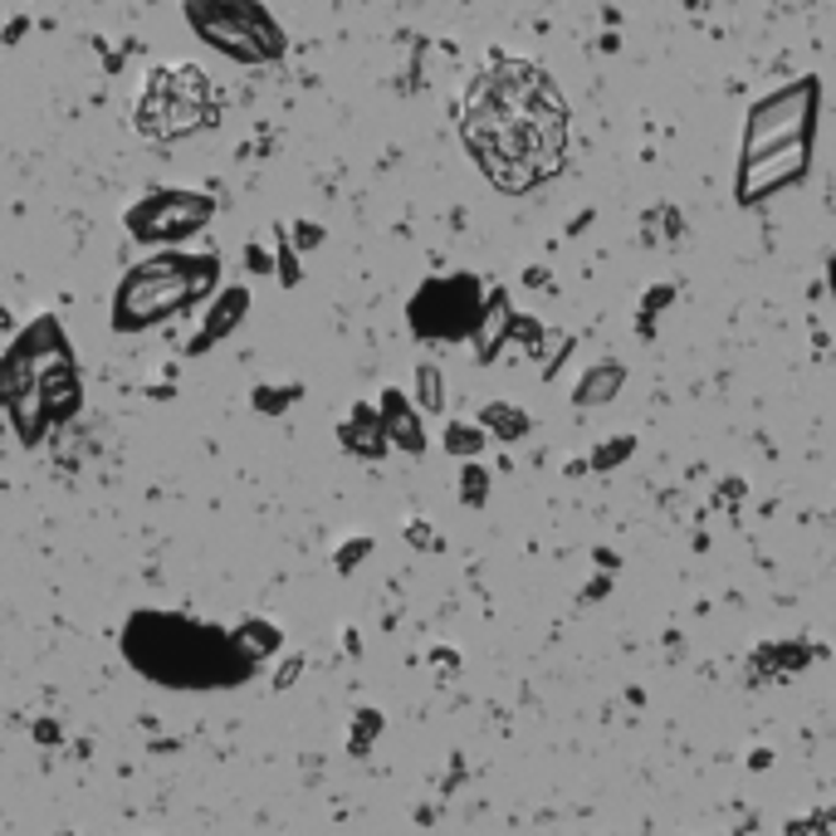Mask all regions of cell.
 <instances>
[{
    "instance_id": "cell-1",
    "label": "cell",
    "mask_w": 836,
    "mask_h": 836,
    "mask_svg": "<svg viewBox=\"0 0 836 836\" xmlns=\"http://www.w3.org/2000/svg\"><path fill=\"white\" fill-rule=\"evenodd\" d=\"M465 142L494 186L528 191L562 167L568 104L534 64L500 60L465 98Z\"/></svg>"
},
{
    "instance_id": "cell-2",
    "label": "cell",
    "mask_w": 836,
    "mask_h": 836,
    "mask_svg": "<svg viewBox=\"0 0 836 836\" xmlns=\"http://www.w3.org/2000/svg\"><path fill=\"white\" fill-rule=\"evenodd\" d=\"M211 118H216V98L201 69H162L147 78V98L138 112L147 138H186Z\"/></svg>"
},
{
    "instance_id": "cell-3",
    "label": "cell",
    "mask_w": 836,
    "mask_h": 836,
    "mask_svg": "<svg viewBox=\"0 0 836 836\" xmlns=\"http://www.w3.org/2000/svg\"><path fill=\"white\" fill-rule=\"evenodd\" d=\"M191 269L182 259H157V265L138 269V275L122 285V299H118V319L128 328H138L147 319H162V313H172L176 303L191 299Z\"/></svg>"
},
{
    "instance_id": "cell-4",
    "label": "cell",
    "mask_w": 836,
    "mask_h": 836,
    "mask_svg": "<svg viewBox=\"0 0 836 836\" xmlns=\"http://www.w3.org/2000/svg\"><path fill=\"white\" fill-rule=\"evenodd\" d=\"M807 112H812V88L807 84L783 88L778 98H768L749 122V157L773 152V147H783V142H797V132L807 128Z\"/></svg>"
},
{
    "instance_id": "cell-5",
    "label": "cell",
    "mask_w": 836,
    "mask_h": 836,
    "mask_svg": "<svg viewBox=\"0 0 836 836\" xmlns=\"http://www.w3.org/2000/svg\"><path fill=\"white\" fill-rule=\"evenodd\" d=\"M196 25L201 35L211 44H221V50H231L235 60H265V25H259L255 15H240V10L231 6H196Z\"/></svg>"
},
{
    "instance_id": "cell-6",
    "label": "cell",
    "mask_w": 836,
    "mask_h": 836,
    "mask_svg": "<svg viewBox=\"0 0 836 836\" xmlns=\"http://www.w3.org/2000/svg\"><path fill=\"white\" fill-rule=\"evenodd\" d=\"M206 211L211 206L201 196H157V201H147V206H142L138 231L142 235H157V240H176V235L196 231V225L206 221Z\"/></svg>"
},
{
    "instance_id": "cell-7",
    "label": "cell",
    "mask_w": 836,
    "mask_h": 836,
    "mask_svg": "<svg viewBox=\"0 0 836 836\" xmlns=\"http://www.w3.org/2000/svg\"><path fill=\"white\" fill-rule=\"evenodd\" d=\"M802 142H783V147H773V152H759L749 162V176H743V196H768L773 186H783V182H793V176L802 172Z\"/></svg>"
},
{
    "instance_id": "cell-8",
    "label": "cell",
    "mask_w": 836,
    "mask_h": 836,
    "mask_svg": "<svg viewBox=\"0 0 836 836\" xmlns=\"http://www.w3.org/2000/svg\"><path fill=\"white\" fill-rule=\"evenodd\" d=\"M421 401H426V411H436V406H440V377H436V367H421Z\"/></svg>"
},
{
    "instance_id": "cell-9",
    "label": "cell",
    "mask_w": 836,
    "mask_h": 836,
    "mask_svg": "<svg viewBox=\"0 0 836 836\" xmlns=\"http://www.w3.org/2000/svg\"><path fill=\"white\" fill-rule=\"evenodd\" d=\"M10 392H15V372L0 367V397H10Z\"/></svg>"
}]
</instances>
